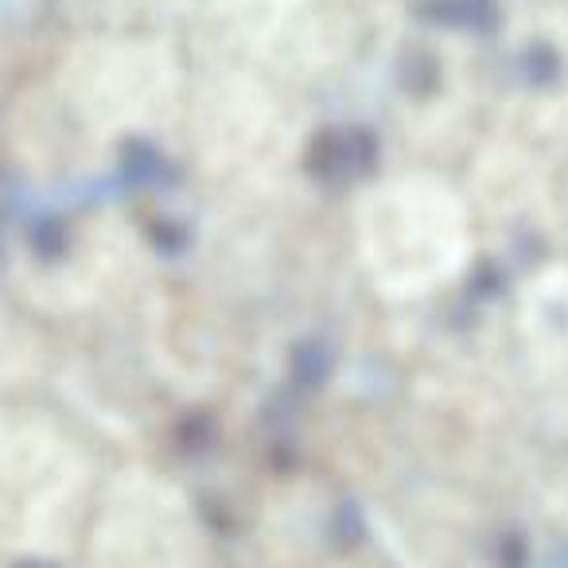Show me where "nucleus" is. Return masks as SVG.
<instances>
[{"instance_id":"nucleus-1","label":"nucleus","mask_w":568,"mask_h":568,"mask_svg":"<svg viewBox=\"0 0 568 568\" xmlns=\"http://www.w3.org/2000/svg\"><path fill=\"white\" fill-rule=\"evenodd\" d=\"M102 483L48 420L0 413V560L74 565Z\"/></svg>"},{"instance_id":"nucleus-2","label":"nucleus","mask_w":568,"mask_h":568,"mask_svg":"<svg viewBox=\"0 0 568 568\" xmlns=\"http://www.w3.org/2000/svg\"><path fill=\"white\" fill-rule=\"evenodd\" d=\"M74 568H214L191 503L152 471L98 487Z\"/></svg>"},{"instance_id":"nucleus-3","label":"nucleus","mask_w":568,"mask_h":568,"mask_svg":"<svg viewBox=\"0 0 568 568\" xmlns=\"http://www.w3.org/2000/svg\"><path fill=\"white\" fill-rule=\"evenodd\" d=\"M366 257L382 284L402 293L444 281L464 257V219L452 199L425 183H397L366 206Z\"/></svg>"},{"instance_id":"nucleus-4","label":"nucleus","mask_w":568,"mask_h":568,"mask_svg":"<svg viewBox=\"0 0 568 568\" xmlns=\"http://www.w3.org/2000/svg\"><path fill=\"white\" fill-rule=\"evenodd\" d=\"M0 568H12V565H9V560H0Z\"/></svg>"}]
</instances>
